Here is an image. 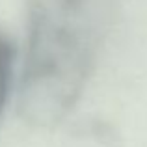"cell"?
<instances>
[{"label":"cell","mask_w":147,"mask_h":147,"mask_svg":"<svg viewBox=\"0 0 147 147\" xmlns=\"http://www.w3.org/2000/svg\"><path fill=\"white\" fill-rule=\"evenodd\" d=\"M121 0H24L26 43L17 84L19 115L54 129L82 99Z\"/></svg>","instance_id":"6da1fadb"},{"label":"cell","mask_w":147,"mask_h":147,"mask_svg":"<svg viewBox=\"0 0 147 147\" xmlns=\"http://www.w3.org/2000/svg\"><path fill=\"white\" fill-rule=\"evenodd\" d=\"M15 71H17V47L9 36L0 34V121L11 97Z\"/></svg>","instance_id":"7a4b0ae2"}]
</instances>
